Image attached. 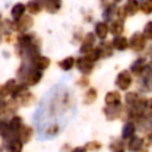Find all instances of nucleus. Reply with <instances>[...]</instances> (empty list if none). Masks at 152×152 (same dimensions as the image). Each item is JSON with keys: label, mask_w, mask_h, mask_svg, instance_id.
I'll return each mask as SVG.
<instances>
[{"label": "nucleus", "mask_w": 152, "mask_h": 152, "mask_svg": "<svg viewBox=\"0 0 152 152\" xmlns=\"http://www.w3.org/2000/svg\"><path fill=\"white\" fill-rule=\"evenodd\" d=\"M147 39L141 32H134L128 39V48H131L134 52H141L146 46Z\"/></svg>", "instance_id": "nucleus-1"}, {"label": "nucleus", "mask_w": 152, "mask_h": 152, "mask_svg": "<svg viewBox=\"0 0 152 152\" xmlns=\"http://www.w3.org/2000/svg\"><path fill=\"white\" fill-rule=\"evenodd\" d=\"M132 82H133V77H132V74L129 72V70H122L116 75L115 86L120 90H127L131 87Z\"/></svg>", "instance_id": "nucleus-2"}, {"label": "nucleus", "mask_w": 152, "mask_h": 152, "mask_svg": "<svg viewBox=\"0 0 152 152\" xmlns=\"http://www.w3.org/2000/svg\"><path fill=\"white\" fill-rule=\"evenodd\" d=\"M75 64H76L78 71H81V74H83V75H89V74H91L95 63H94L93 61H90V59L84 55V56H81V57H78L77 59H75Z\"/></svg>", "instance_id": "nucleus-3"}, {"label": "nucleus", "mask_w": 152, "mask_h": 152, "mask_svg": "<svg viewBox=\"0 0 152 152\" xmlns=\"http://www.w3.org/2000/svg\"><path fill=\"white\" fill-rule=\"evenodd\" d=\"M33 18L31 15H23L20 17L15 23H14V30L18 31L19 33H25L28 32V30L33 26Z\"/></svg>", "instance_id": "nucleus-4"}, {"label": "nucleus", "mask_w": 152, "mask_h": 152, "mask_svg": "<svg viewBox=\"0 0 152 152\" xmlns=\"http://www.w3.org/2000/svg\"><path fill=\"white\" fill-rule=\"evenodd\" d=\"M95 43H96V36H95V33H93V32L86 33V36H84V38L82 40L81 48H80V52L82 55L87 53L89 50H91L95 46Z\"/></svg>", "instance_id": "nucleus-5"}, {"label": "nucleus", "mask_w": 152, "mask_h": 152, "mask_svg": "<svg viewBox=\"0 0 152 152\" xmlns=\"http://www.w3.org/2000/svg\"><path fill=\"white\" fill-rule=\"evenodd\" d=\"M103 114H104L106 119L109 120V121L116 120L122 114V106H121V103L116 104V106H106L103 108Z\"/></svg>", "instance_id": "nucleus-6"}, {"label": "nucleus", "mask_w": 152, "mask_h": 152, "mask_svg": "<svg viewBox=\"0 0 152 152\" xmlns=\"http://www.w3.org/2000/svg\"><path fill=\"white\" fill-rule=\"evenodd\" d=\"M30 63H31V65H32L33 68H36V69L43 71V70H45V69H48V68L50 66L51 61H50L49 57H46V56H42V55L39 53V55L36 56Z\"/></svg>", "instance_id": "nucleus-7"}, {"label": "nucleus", "mask_w": 152, "mask_h": 152, "mask_svg": "<svg viewBox=\"0 0 152 152\" xmlns=\"http://www.w3.org/2000/svg\"><path fill=\"white\" fill-rule=\"evenodd\" d=\"M32 135H33V128L30 127V126H25V125H23L21 128H20V129L18 131V133H17L18 139H19L23 144H27V142L31 140Z\"/></svg>", "instance_id": "nucleus-8"}, {"label": "nucleus", "mask_w": 152, "mask_h": 152, "mask_svg": "<svg viewBox=\"0 0 152 152\" xmlns=\"http://www.w3.org/2000/svg\"><path fill=\"white\" fill-rule=\"evenodd\" d=\"M99 51H100V57L101 58H109L113 52H114V49L112 46V43L110 42H107V40H102L100 43V45L97 46Z\"/></svg>", "instance_id": "nucleus-9"}, {"label": "nucleus", "mask_w": 152, "mask_h": 152, "mask_svg": "<svg viewBox=\"0 0 152 152\" xmlns=\"http://www.w3.org/2000/svg\"><path fill=\"white\" fill-rule=\"evenodd\" d=\"M113 49L118 50V51H124L128 48V39L125 36H114L113 40L110 42Z\"/></svg>", "instance_id": "nucleus-10"}, {"label": "nucleus", "mask_w": 152, "mask_h": 152, "mask_svg": "<svg viewBox=\"0 0 152 152\" xmlns=\"http://www.w3.org/2000/svg\"><path fill=\"white\" fill-rule=\"evenodd\" d=\"M145 65H146V58L145 57H139L137 58L129 66V72L131 74H134V75H140L144 69H145Z\"/></svg>", "instance_id": "nucleus-11"}, {"label": "nucleus", "mask_w": 152, "mask_h": 152, "mask_svg": "<svg viewBox=\"0 0 152 152\" xmlns=\"http://www.w3.org/2000/svg\"><path fill=\"white\" fill-rule=\"evenodd\" d=\"M144 145H145V140H144V138L133 135V137H131L129 140H128L127 148H128V151H131V152H135V151L142 148Z\"/></svg>", "instance_id": "nucleus-12"}, {"label": "nucleus", "mask_w": 152, "mask_h": 152, "mask_svg": "<svg viewBox=\"0 0 152 152\" xmlns=\"http://www.w3.org/2000/svg\"><path fill=\"white\" fill-rule=\"evenodd\" d=\"M108 32H109V26H108L107 21H99L95 24V36L99 39H101V40L106 39Z\"/></svg>", "instance_id": "nucleus-13"}, {"label": "nucleus", "mask_w": 152, "mask_h": 152, "mask_svg": "<svg viewBox=\"0 0 152 152\" xmlns=\"http://www.w3.org/2000/svg\"><path fill=\"white\" fill-rule=\"evenodd\" d=\"M4 145L6 146L8 152H23V145L24 144L18 139V137L11 138L8 141L4 142Z\"/></svg>", "instance_id": "nucleus-14"}, {"label": "nucleus", "mask_w": 152, "mask_h": 152, "mask_svg": "<svg viewBox=\"0 0 152 152\" xmlns=\"http://www.w3.org/2000/svg\"><path fill=\"white\" fill-rule=\"evenodd\" d=\"M23 125H24V124H23V119H21V116H19V115H13V116L11 118V120L7 122V127H8L10 132L13 133V134H15V135H17L18 131L21 128Z\"/></svg>", "instance_id": "nucleus-15"}, {"label": "nucleus", "mask_w": 152, "mask_h": 152, "mask_svg": "<svg viewBox=\"0 0 152 152\" xmlns=\"http://www.w3.org/2000/svg\"><path fill=\"white\" fill-rule=\"evenodd\" d=\"M15 84H17V82H15L14 78L7 80V81L0 87V96H1V97H7V96H10V95L12 94V91H13Z\"/></svg>", "instance_id": "nucleus-16"}, {"label": "nucleus", "mask_w": 152, "mask_h": 152, "mask_svg": "<svg viewBox=\"0 0 152 152\" xmlns=\"http://www.w3.org/2000/svg\"><path fill=\"white\" fill-rule=\"evenodd\" d=\"M46 12L53 14L57 13L62 7V0H42Z\"/></svg>", "instance_id": "nucleus-17"}, {"label": "nucleus", "mask_w": 152, "mask_h": 152, "mask_svg": "<svg viewBox=\"0 0 152 152\" xmlns=\"http://www.w3.org/2000/svg\"><path fill=\"white\" fill-rule=\"evenodd\" d=\"M104 102L107 106H116V104H120L121 103V95L119 91L116 90H113V91H109L106 94V97H104Z\"/></svg>", "instance_id": "nucleus-18"}, {"label": "nucleus", "mask_w": 152, "mask_h": 152, "mask_svg": "<svg viewBox=\"0 0 152 152\" xmlns=\"http://www.w3.org/2000/svg\"><path fill=\"white\" fill-rule=\"evenodd\" d=\"M25 7L30 14H38L44 8V4L42 0H30Z\"/></svg>", "instance_id": "nucleus-19"}, {"label": "nucleus", "mask_w": 152, "mask_h": 152, "mask_svg": "<svg viewBox=\"0 0 152 152\" xmlns=\"http://www.w3.org/2000/svg\"><path fill=\"white\" fill-rule=\"evenodd\" d=\"M134 133H135V125H134V122L127 121L122 126V129H121V139L122 140L129 139L131 137L134 135Z\"/></svg>", "instance_id": "nucleus-20"}, {"label": "nucleus", "mask_w": 152, "mask_h": 152, "mask_svg": "<svg viewBox=\"0 0 152 152\" xmlns=\"http://www.w3.org/2000/svg\"><path fill=\"white\" fill-rule=\"evenodd\" d=\"M116 12V5L115 4H107L104 6V10L102 12V18L104 21H112L115 17Z\"/></svg>", "instance_id": "nucleus-21"}, {"label": "nucleus", "mask_w": 152, "mask_h": 152, "mask_svg": "<svg viewBox=\"0 0 152 152\" xmlns=\"http://www.w3.org/2000/svg\"><path fill=\"white\" fill-rule=\"evenodd\" d=\"M127 15H134L139 11V1L138 0H126L122 6Z\"/></svg>", "instance_id": "nucleus-22"}, {"label": "nucleus", "mask_w": 152, "mask_h": 152, "mask_svg": "<svg viewBox=\"0 0 152 152\" xmlns=\"http://www.w3.org/2000/svg\"><path fill=\"white\" fill-rule=\"evenodd\" d=\"M25 11H26V7H25L24 4H21V2L15 4L12 7V10H11V17H12V19L14 21H17L20 17H23L25 14Z\"/></svg>", "instance_id": "nucleus-23"}, {"label": "nucleus", "mask_w": 152, "mask_h": 152, "mask_svg": "<svg viewBox=\"0 0 152 152\" xmlns=\"http://www.w3.org/2000/svg\"><path fill=\"white\" fill-rule=\"evenodd\" d=\"M124 30H125V24H124V21L118 20V19L112 20V24H110V26H109V31H110V33H112L113 36H120V34L124 32Z\"/></svg>", "instance_id": "nucleus-24"}, {"label": "nucleus", "mask_w": 152, "mask_h": 152, "mask_svg": "<svg viewBox=\"0 0 152 152\" xmlns=\"http://www.w3.org/2000/svg\"><path fill=\"white\" fill-rule=\"evenodd\" d=\"M15 100H18V103L20 106H24V107H27V106H31L33 100H34V96L32 93H30L28 90L25 91L24 94H21L19 97H17Z\"/></svg>", "instance_id": "nucleus-25"}, {"label": "nucleus", "mask_w": 152, "mask_h": 152, "mask_svg": "<svg viewBox=\"0 0 152 152\" xmlns=\"http://www.w3.org/2000/svg\"><path fill=\"white\" fill-rule=\"evenodd\" d=\"M74 65H75V58L71 57V56L65 57V58H63V59H61V61L58 62V66H59L62 70H64V71L71 70V69L74 68Z\"/></svg>", "instance_id": "nucleus-26"}, {"label": "nucleus", "mask_w": 152, "mask_h": 152, "mask_svg": "<svg viewBox=\"0 0 152 152\" xmlns=\"http://www.w3.org/2000/svg\"><path fill=\"white\" fill-rule=\"evenodd\" d=\"M27 90H28V86H27L26 83H24V82H20L19 84H15V87H14V89H13L11 96H12V99L15 100L17 97H19L21 94H24V93L27 91Z\"/></svg>", "instance_id": "nucleus-27"}, {"label": "nucleus", "mask_w": 152, "mask_h": 152, "mask_svg": "<svg viewBox=\"0 0 152 152\" xmlns=\"http://www.w3.org/2000/svg\"><path fill=\"white\" fill-rule=\"evenodd\" d=\"M109 150L112 152H124L125 142L122 139H113L109 144Z\"/></svg>", "instance_id": "nucleus-28"}, {"label": "nucleus", "mask_w": 152, "mask_h": 152, "mask_svg": "<svg viewBox=\"0 0 152 152\" xmlns=\"http://www.w3.org/2000/svg\"><path fill=\"white\" fill-rule=\"evenodd\" d=\"M96 97H97V90L95 88H89L84 94V103L91 104L93 102H95Z\"/></svg>", "instance_id": "nucleus-29"}, {"label": "nucleus", "mask_w": 152, "mask_h": 152, "mask_svg": "<svg viewBox=\"0 0 152 152\" xmlns=\"http://www.w3.org/2000/svg\"><path fill=\"white\" fill-rule=\"evenodd\" d=\"M139 97L140 96H139V94L137 91H128L125 95V102H126V104L128 107H132L133 104L137 103V101L139 100Z\"/></svg>", "instance_id": "nucleus-30"}, {"label": "nucleus", "mask_w": 152, "mask_h": 152, "mask_svg": "<svg viewBox=\"0 0 152 152\" xmlns=\"http://www.w3.org/2000/svg\"><path fill=\"white\" fill-rule=\"evenodd\" d=\"M139 10L144 14H150L152 12V0H141L139 2Z\"/></svg>", "instance_id": "nucleus-31"}, {"label": "nucleus", "mask_w": 152, "mask_h": 152, "mask_svg": "<svg viewBox=\"0 0 152 152\" xmlns=\"http://www.w3.org/2000/svg\"><path fill=\"white\" fill-rule=\"evenodd\" d=\"M102 147V144L97 140H91V141H88L86 145H84V150L86 151H91V152H96L99 151L100 148Z\"/></svg>", "instance_id": "nucleus-32"}, {"label": "nucleus", "mask_w": 152, "mask_h": 152, "mask_svg": "<svg viewBox=\"0 0 152 152\" xmlns=\"http://www.w3.org/2000/svg\"><path fill=\"white\" fill-rule=\"evenodd\" d=\"M90 61H93L94 63L95 62H97L101 57H100V51H99V49H97V46H94L91 50H89L87 53H84Z\"/></svg>", "instance_id": "nucleus-33"}, {"label": "nucleus", "mask_w": 152, "mask_h": 152, "mask_svg": "<svg viewBox=\"0 0 152 152\" xmlns=\"http://www.w3.org/2000/svg\"><path fill=\"white\" fill-rule=\"evenodd\" d=\"M141 33L145 36V38L147 40L152 39V21H147V24L145 25V27H144Z\"/></svg>", "instance_id": "nucleus-34"}, {"label": "nucleus", "mask_w": 152, "mask_h": 152, "mask_svg": "<svg viewBox=\"0 0 152 152\" xmlns=\"http://www.w3.org/2000/svg\"><path fill=\"white\" fill-rule=\"evenodd\" d=\"M115 15H116V19L118 20H121L125 23L126 18H127V14L124 10V7H120V8H116V12H115Z\"/></svg>", "instance_id": "nucleus-35"}, {"label": "nucleus", "mask_w": 152, "mask_h": 152, "mask_svg": "<svg viewBox=\"0 0 152 152\" xmlns=\"http://www.w3.org/2000/svg\"><path fill=\"white\" fill-rule=\"evenodd\" d=\"M78 84H80V86H82V87L88 86V80H87V78H81V80H80V82H78Z\"/></svg>", "instance_id": "nucleus-36"}, {"label": "nucleus", "mask_w": 152, "mask_h": 152, "mask_svg": "<svg viewBox=\"0 0 152 152\" xmlns=\"http://www.w3.org/2000/svg\"><path fill=\"white\" fill-rule=\"evenodd\" d=\"M71 152H87V151L84 150V147H81V146H80V147H75Z\"/></svg>", "instance_id": "nucleus-37"}, {"label": "nucleus", "mask_w": 152, "mask_h": 152, "mask_svg": "<svg viewBox=\"0 0 152 152\" xmlns=\"http://www.w3.org/2000/svg\"><path fill=\"white\" fill-rule=\"evenodd\" d=\"M4 104H5V101L2 99H0V113L2 112V108H4Z\"/></svg>", "instance_id": "nucleus-38"}, {"label": "nucleus", "mask_w": 152, "mask_h": 152, "mask_svg": "<svg viewBox=\"0 0 152 152\" xmlns=\"http://www.w3.org/2000/svg\"><path fill=\"white\" fill-rule=\"evenodd\" d=\"M135 152H148V151H147L146 148L142 147V148H140V150H138V151H135Z\"/></svg>", "instance_id": "nucleus-39"}, {"label": "nucleus", "mask_w": 152, "mask_h": 152, "mask_svg": "<svg viewBox=\"0 0 152 152\" xmlns=\"http://www.w3.org/2000/svg\"><path fill=\"white\" fill-rule=\"evenodd\" d=\"M0 152H4V146L2 145H0Z\"/></svg>", "instance_id": "nucleus-40"}, {"label": "nucleus", "mask_w": 152, "mask_h": 152, "mask_svg": "<svg viewBox=\"0 0 152 152\" xmlns=\"http://www.w3.org/2000/svg\"><path fill=\"white\" fill-rule=\"evenodd\" d=\"M114 2H120V1H122V0H113Z\"/></svg>", "instance_id": "nucleus-41"}, {"label": "nucleus", "mask_w": 152, "mask_h": 152, "mask_svg": "<svg viewBox=\"0 0 152 152\" xmlns=\"http://www.w3.org/2000/svg\"><path fill=\"white\" fill-rule=\"evenodd\" d=\"M0 21H1V14H0ZM0 24H1V23H0Z\"/></svg>", "instance_id": "nucleus-42"}, {"label": "nucleus", "mask_w": 152, "mask_h": 152, "mask_svg": "<svg viewBox=\"0 0 152 152\" xmlns=\"http://www.w3.org/2000/svg\"><path fill=\"white\" fill-rule=\"evenodd\" d=\"M0 40H1V34H0Z\"/></svg>", "instance_id": "nucleus-43"}]
</instances>
